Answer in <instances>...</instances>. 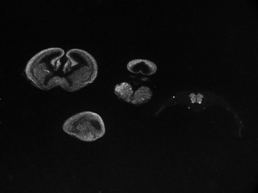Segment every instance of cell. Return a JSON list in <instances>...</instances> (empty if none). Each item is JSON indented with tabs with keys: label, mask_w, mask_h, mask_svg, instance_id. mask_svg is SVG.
Instances as JSON below:
<instances>
[{
	"label": "cell",
	"mask_w": 258,
	"mask_h": 193,
	"mask_svg": "<svg viewBox=\"0 0 258 193\" xmlns=\"http://www.w3.org/2000/svg\"><path fill=\"white\" fill-rule=\"evenodd\" d=\"M95 58L79 49L69 50L63 57L59 87L69 92L77 91L92 83L98 75Z\"/></svg>",
	"instance_id": "obj_1"
},
{
	"label": "cell",
	"mask_w": 258,
	"mask_h": 193,
	"mask_svg": "<svg viewBox=\"0 0 258 193\" xmlns=\"http://www.w3.org/2000/svg\"><path fill=\"white\" fill-rule=\"evenodd\" d=\"M127 70L134 74L141 73L145 76L154 74L157 67L156 64L146 59H136L131 60L127 63Z\"/></svg>",
	"instance_id": "obj_4"
},
{
	"label": "cell",
	"mask_w": 258,
	"mask_h": 193,
	"mask_svg": "<svg viewBox=\"0 0 258 193\" xmlns=\"http://www.w3.org/2000/svg\"><path fill=\"white\" fill-rule=\"evenodd\" d=\"M64 55V50L57 47L40 51L28 62L25 70L26 78L36 88L43 91L58 87Z\"/></svg>",
	"instance_id": "obj_2"
},
{
	"label": "cell",
	"mask_w": 258,
	"mask_h": 193,
	"mask_svg": "<svg viewBox=\"0 0 258 193\" xmlns=\"http://www.w3.org/2000/svg\"><path fill=\"white\" fill-rule=\"evenodd\" d=\"M64 133L81 141L92 142L103 137L105 124L101 117L92 112H83L68 119L63 124Z\"/></svg>",
	"instance_id": "obj_3"
},
{
	"label": "cell",
	"mask_w": 258,
	"mask_h": 193,
	"mask_svg": "<svg viewBox=\"0 0 258 193\" xmlns=\"http://www.w3.org/2000/svg\"><path fill=\"white\" fill-rule=\"evenodd\" d=\"M114 93L120 99L131 103L134 91L130 84L122 82L115 86Z\"/></svg>",
	"instance_id": "obj_5"
},
{
	"label": "cell",
	"mask_w": 258,
	"mask_h": 193,
	"mask_svg": "<svg viewBox=\"0 0 258 193\" xmlns=\"http://www.w3.org/2000/svg\"><path fill=\"white\" fill-rule=\"evenodd\" d=\"M152 96L151 90L146 87H142L134 94L131 103L135 105H141L148 102Z\"/></svg>",
	"instance_id": "obj_6"
}]
</instances>
